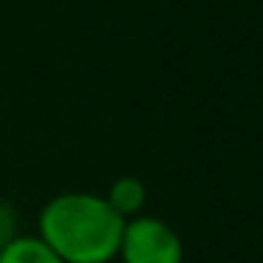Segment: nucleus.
<instances>
[{
    "mask_svg": "<svg viewBox=\"0 0 263 263\" xmlns=\"http://www.w3.org/2000/svg\"><path fill=\"white\" fill-rule=\"evenodd\" d=\"M125 218L97 193H60L40 210L37 238L63 263H110L119 255Z\"/></svg>",
    "mask_w": 263,
    "mask_h": 263,
    "instance_id": "obj_1",
    "label": "nucleus"
},
{
    "mask_svg": "<svg viewBox=\"0 0 263 263\" xmlns=\"http://www.w3.org/2000/svg\"><path fill=\"white\" fill-rule=\"evenodd\" d=\"M116 257L122 263H184V243L167 221L142 212L125 221Z\"/></svg>",
    "mask_w": 263,
    "mask_h": 263,
    "instance_id": "obj_2",
    "label": "nucleus"
},
{
    "mask_svg": "<svg viewBox=\"0 0 263 263\" xmlns=\"http://www.w3.org/2000/svg\"><path fill=\"white\" fill-rule=\"evenodd\" d=\"M105 201H108V206L119 218L130 221V218H136V215H142V212H144V204H147V190H144L142 178L122 176V178H116V181L108 187Z\"/></svg>",
    "mask_w": 263,
    "mask_h": 263,
    "instance_id": "obj_3",
    "label": "nucleus"
},
{
    "mask_svg": "<svg viewBox=\"0 0 263 263\" xmlns=\"http://www.w3.org/2000/svg\"><path fill=\"white\" fill-rule=\"evenodd\" d=\"M0 263H63L37 235H14L0 246Z\"/></svg>",
    "mask_w": 263,
    "mask_h": 263,
    "instance_id": "obj_4",
    "label": "nucleus"
},
{
    "mask_svg": "<svg viewBox=\"0 0 263 263\" xmlns=\"http://www.w3.org/2000/svg\"><path fill=\"white\" fill-rule=\"evenodd\" d=\"M14 235H17V215L9 204L0 201V246H6Z\"/></svg>",
    "mask_w": 263,
    "mask_h": 263,
    "instance_id": "obj_5",
    "label": "nucleus"
}]
</instances>
